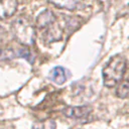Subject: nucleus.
Wrapping results in <instances>:
<instances>
[{
  "mask_svg": "<svg viewBox=\"0 0 129 129\" xmlns=\"http://www.w3.org/2000/svg\"><path fill=\"white\" fill-rule=\"evenodd\" d=\"M17 1L15 0H5L0 1V20L12 16L17 9Z\"/></svg>",
  "mask_w": 129,
  "mask_h": 129,
  "instance_id": "obj_7",
  "label": "nucleus"
},
{
  "mask_svg": "<svg viewBox=\"0 0 129 129\" xmlns=\"http://www.w3.org/2000/svg\"><path fill=\"white\" fill-rule=\"evenodd\" d=\"M11 32L17 42L22 45L30 46L35 42V27L26 16L20 15L12 21Z\"/></svg>",
  "mask_w": 129,
  "mask_h": 129,
  "instance_id": "obj_2",
  "label": "nucleus"
},
{
  "mask_svg": "<svg viewBox=\"0 0 129 129\" xmlns=\"http://www.w3.org/2000/svg\"><path fill=\"white\" fill-rule=\"evenodd\" d=\"M17 57L16 51L12 49H0V60H6Z\"/></svg>",
  "mask_w": 129,
  "mask_h": 129,
  "instance_id": "obj_12",
  "label": "nucleus"
},
{
  "mask_svg": "<svg viewBox=\"0 0 129 129\" xmlns=\"http://www.w3.org/2000/svg\"><path fill=\"white\" fill-rule=\"evenodd\" d=\"M50 4L59 7L61 9H68V10H75L78 9L80 5H82L79 1H62V2H50Z\"/></svg>",
  "mask_w": 129,
  "mask_h": 129,
  "instance_id": "obj_10",
  "label": "nucleus"
},
{
  "mask_svg": "<svg viewBox=\"0 0 129 129\" xmlns=\"http://www.w3.org/2000/svg\"><path fill=\"white\" fill-rule=\"evenodd\" d=\"M32 129H56V123L52 119L36 121L33 123Z\"/></svg>",
  "mask_w": 129,
  "mask_h": 129,
  "instance_id": "obj_9",
  "label": "nucleus"
},
{
  "mask_svg": "<svg viewBox=\"0 0 129 129\" xmlns=\"http://www.w3.org/2000/svg\"><path fill=\"white\" fill-rule=\"evenodd\" d=\"M70 72L62 67H54L50 70L48 78L56 85H62L70 78Z\"/></svg>",
  "mask_w": 129,
  "mask_h": 129,
  "instance_id": "obj_5",
  "label": "nucleus"
},
{
  "mask_svg": "<svg viewBox=\"0 0 129 129\" xmlns=\"http://www.w3.org/2000/svg\"><path fill=\"white\" fill-rule=\"evenodd\" d=\"M16 54H17V57H22V58H25V59H27L29 62H33V60H34V57H33V55H32V53H31V51L27 48V47H20L19 49H17V51H16Z\"/></svg>",
  "mask_w": 129,
  "mask_h": 129,
  "instance_id": "obj_11",
  "label": "nucleus"
},
{
  "mask_svg": "<svg viewBox=\"0 0 129 129\" xmlns=\"http://www.w3.org/2000/svg\"><path fill=\"white\" fill-rule=\"evenodd\" d=\"M55 20L56 16L54 13L49 9H44L36 17V27L38 29H46L55 23Z\"/></svg>",
  "mask_w": 129,
  "mask_h": 129,
  "instance_id": "obj_4",
  "label": "nucleus"
},
{
  "mask_svg": "<svg viewBox=\"0 0 129 129\" xmlns=\"http://www.w3.org/2000/svg\"><path fill=\"white\" fill-rule=\"evenodd\" d=\"M62 37V29L58 24L53 23L43 32V40L46 42L58 41Z\"/></svg>",
  "mask_w": 129,
  "mask_h": 129,
  "instance_id": "obj_6",
  "label": "nucleus"
},
{
  "mask_svg": "<svg viewBox=\"0 0 129 129\" xmlns=\"http://www.w3.org/2000/svg\"><path fill=\"white\" fill-rule=\"evenodd\" d=\"M93 109L89 105H83V106H68L62 109L61 113L63 116L71 118V119H84L88 117L92 113Z\"/></svg>",
  "mask_w": 129,
  "mask_h": 129,
  "instance_id": "obj_3",
  "label": "nucleus"
},
{
  "mask_svg": "<svg viewBox=\"0 0 129 129\" xmlns=\"http://www.w3.org/2000/svg\"><path fill=\"white\" fill-rule=\"evenodd\" d=\"M116 96L120 99L129 98V79L122 81L116 89Z\"/></svg>",
  "mask_w": 129,
  "mask_h": 129,
  "instance_id": "obj_8",
  "label": "nucleus"
},
{
  "mask_svg": "<svg viewBox=\"0 0 129 129\" xmlns=\"http://www.w3.org/2000/svg\"><path fill=\"white\" fill-rule=\"evenodd\" d=\"M127 69V59L122 54H115L112 56L102 70L103 84L107 88H114L118 86L125 75Z\"/></svg>",
  "mask_w": 129,
  "mask_h": 129,
  "instance_id": "obj_1",
  "label": "nucleus"
}]
</instances>
